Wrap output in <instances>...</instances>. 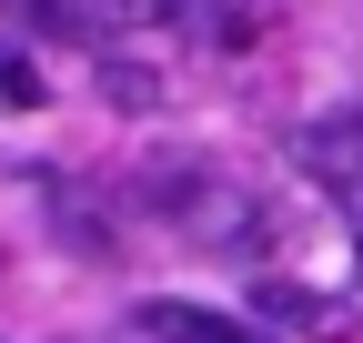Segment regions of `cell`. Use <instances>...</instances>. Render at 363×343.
<instances>
[{
    "label": "cell",
    "mask_w": 363,
    "mask_h": 343,
    "mask_svg": "<svg viewBox=\"0 0 363 343\" xmlns=\"http://www.w3.org/2000/svg\"><path fill=\"white\" fill-rule=\"evenodd\" d=\"M11 11L51 40H81V51H111V21H121V11H91V0H11Z\"/></svg>",
    "instance_id": "obj_4"
},
{
    "label": "cell",
    "mask_w": 363,
    "mask_h": 343,
    "mask_svg": "<svg viewBox=\"0 0 363 343\" xmlns=\"http://www.w3.org/2000/svg\"><path fill=\"white\" fill-rule=\"evenodd\" d=\"M293 152H303V172H313L323 192L363 202V111H333V121H313V132H303Z\"/></svg>",
    "instance_id": "obj_2"
},
{
    "label": "cell",
    "mask_w": 363,
    "mask_h": 343,
    "mask_svg": "<svg viewBox=\"0 0 363 343\" xmlns=\"http://www.w3.org/2000/svg\"><path fill=\"white\" fill-rule=\"evenodd\" d=\"M101 91H111L121 111H142V101H152V71H142V61H111V51H101Z\"/></svg>",
    "instance_id": "obj_8"
},
{
    "label": "cell",
    "mask_w": 363,
    "mask_h": 343,
    "mask_svg": "<svg viewBox=\"0 0 363 343\" xmlns=\"http://www.w3.org/2000/svg\"><path fill=\"white\" fill-rule=\"evenodd\" d=\"M142 202L162 212V223H182V232H222V242H233V232H252V212H242V192L233 182H222V172H202V162H162V172H142Z\"/></svg>",
    "instance_id": "obj_1"
},
{
    "label": "cell",
    "mask_w": 363,
    "mask_h": 343,
    "mask_svg": "<svg viewBox=\"0 0 363 343\" xmlns=\"http://www.w3.org/2000/svg\"><path fill=\"white\" fill-rule=\"evenodd\" d=\"M51 91H40V61L21 51V40H0V111H40Z\"/></svg>",
    "instance_id": "obj_7"
},
{
    "label": "cell",
    "mask_w": 363,
    "mask_h": 343,
    "mask_svg": "<svg viewBox=\"0 0 363 343\" xmlns=\"http://www.w3.org/2000/svg\"><path fill=\"white\" fill-rule=\"evenodd\" d=\"M252 303H262L272 323H313V333H343V313L323 303V293H303V283H252Z\"/></svg>",
    "instance_id": "obj_6"
},
{
    "label": "cell",
    "mask_w": 363,
    "mask_h": 343,
    "mask_svg": "<svg viewBox=\"0 0 363 343\" xmlns=\"http://www.w3.org/2000/svg\"><path fill=\"white\" fill-rule=\"evenodd\" d=\"M40 212H51V223H61V232H71V242L91 252V263L111 252V223H101V212H81V202H71V182H61V172H40Z\"/></svg>",
    "instance_id": "obj_5"
},
{
    "label": "cell",
    "mask_w": 363,
    "mask_h": 343,
    "mask_svg": "<svg viewBox=\"0 0 363 343\" xmlns=\"http://www.w3.org/2000/svg\"><path fill=\"white\" fill-rule=\"evenodd\" d=\"M343 212H353V252H363V202H343Z\"/></svg>",
    "instance_id": "obj_9"
},
{
    "label": "cell",
    "mask_w": 363,
    "mask_h": 343,
    "mask_svg": "<svg viewBox=\"0 0 363 343\" xmlns=\"http://www.w3.org/2000/svg\"><path fill=\"white\" fill-rule=\"evenodd\" d=\"M142 333H152V343H262L252 323L212 313V303H172V293H152V303H142Z\"/></svg>",
    "instance_id": "obj_3"
}]
</instances>
